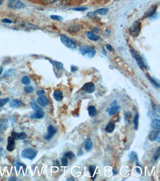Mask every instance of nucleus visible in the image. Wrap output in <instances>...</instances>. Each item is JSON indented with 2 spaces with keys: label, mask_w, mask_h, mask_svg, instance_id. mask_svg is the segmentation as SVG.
Instances as JSON below:
<instances>
[{
  "label": "nucleus",
  "mask_w": 160,
  "mask_h": 181,
  "mask_svg": "<svg viewBox=\"0 0 160 181\" xmlns=\"http://www.w3.org/2000/svg\"><path fill=\"white\" fill-rule=\"evenodd\" d=\"M53 165L54 166H58V167H60V163H59V161H58V160H57L54 161Z\"/></svg>",
  "instance_id": "obj_48"
},
{
  "label": "nucleus",
  "mask_w": 160,
  "mask_h": 181,
  "mask_svg": "<svg viewBox=\"0 0 160 181\" xmlns=\"http://www.w3.org/2000/svg\"><path fill=\"white\" fill-rule=\"evenodd\" d=\"M132 118V114L131 112H128L124 114V119L128 123H130Z\"/></svg>",
  "instance_id": "obj_28"
},
{
  "label": "nucleus",
  "mask_w": 160,
  "mask_h": 181,
  "mask_svg": "<svg viewBox=\"0 0 160 181\" xmlns=\"http://www.w3.org/2000/svg\"><path fill=\"white\" fill-rule=\"evenodd\" d=\"M8 120L6 118H0V132L3 131L7 128Z\"/></svg>",
  "instance_id": "obj_16"
},
{
  "label": "nucleus",
  "mask_w": 160,
  "mask_h": 181,
  "mask_svg": "<svg viewBox=\"0 0 160 181\" xmlns=\"http://www.w3.org/2000/svg\"><path fill=\"white\" fill-rule=\"evenodd\" d=\"M1 93L0 92V96H1Z\"/></svg>",
  "instance_id": "obj_55"
},
{
  "label": "nucleus",
  "mask_w": 160,
  "mask_h": 181,
  "mask_svg": "<svg viewBox=\"0 0 160 181\" xmlns=\"http://www.w3.org/2000/svg\"><path fill=\"white\" fill-rule=\"evenodd\" d=\"M45 115V113L43 112L42 110H39L36 112V113L33 114L31 116V118H37V119H40L42 118Z\"/></svg>",
  "instance_id": "obj_19"
},
{
  "label": "nucleus",
  "mask_w": 160,
  "mask_h": 181,
  "mask_svg": "<svg viewBox=\"0 0 160 181\" xmlns=\"http://www.w3.org/2000/svg\"><path fill=\"white\" fill-rule=\"evenodd\" d=\"M96 165H90V166H89V168H88V171H89L90 174V176H91V177H92V179L93 178V175H94V174H95V170H96Z\"/></svg>",
  "instance_id": "obj_25"
},
{
  "label": "nucleus",
  "mask_w": 160,
  "mask_h": 181,
  "mask_svg": "<svg viewBox=\"0 0 160 181\" xmlns=\"http://www.w3.org/2000/svg\"><path fill=\"white\" fill-rule=\"evenodd\" d=\"M24 90L27 94H31L34 92V88L32 86H26L24 88Z\"/></svg>",
  "instance_id": "obj_35"
},
{
  "label": "nucleus",
  "mask_w": 160,
  "mask_h": 181,
  "mask_svg": "<svg viewBox=\"0 0 160 181\" xmlns=\"http://www.w3.org/2000/svg\"><path fill=\"white\" fill-rule=\"evenodd\" d=\"M38 151L32 148L25 149L22 152L21 156L22 158H27L30 160H34L37 155Z\"/></svg>",
  "instance_id": "obj_3"
},
{
  "label": "nucleus",
  "mask_w": 160,
  "mask_h": 181,
  "mask_svg": "<svg viewBox=\"0 0 160 181\" xmlns=\"http://www.w3.org/2000/svg\"><path fill=\"white\" fill-rule=\"evenodd\" d=\"M151 127L153 129L160 130V121L158 119H155L152 121L151 123Z\"/></svg>",
  "instance_id": "obj_22"
},
{
  "label": "nucleus",
  "mask_w": 160,
  "mask_h": 181,
  "mask_svg": "<svg viewBox=\"0 0 160 181\" xmlns=\"http://www.w3.org/2000/svg\"><path fill=\"white\" fill-rule=\"evenodd\" d=\"M79 51L84 56L88 58H93L96 54L95 50L88 46H82L79 49Z\"/></svg>",
  "instance_id": "obj_1"
},
{
  "label": "nucleus",
  "mask_w": 160,
  "mask_h": 181,
  "mask_svg": "<svg viewBox=\"0 0 160 181\" xmlns=\"http://www.w3.org/2000/svg\"><path fill=\"white\" fill-rule=\"evenodd\" d=\"M95 15V12H89L88 13V17H93Z\"/></svg>",
  "instance_id": "obj_50"
},
{
  "label": "nucleus",
  "mask_w": 160,
  "mask_h": 181,
  "mask_svg": "<svg viewBox=\"0 0 160 181\" xmlns=\"http://www.w3.org/2000/svg\"><path fill=\"white\" fill-rule=\"evenodd\" d=\"M14 166H16L17 169L18 171L19 170V169L20 168V166H23V168H24L25 169H26V166L25 165H24V164H22L21 163L19 162H15Z\"/></svg>",
  "instance_id": "obj_37"
},
{
  "label": "nucleus",
  "mask_w": 160,
  "mask_h": 181,
  "mask_svg": "<svg viewBox=\"0 0 160 181\" xmlns=\"http://www.w3.org/2000/svg\"><path fill=\"white\" fill-rule=\"evenodd\" d=\"M130 159L133 161H136L137 164H138V156L136 152H131V153L129 155Z\"/></svg>",
  "instance_id": "obj_26"
},
{
  "label": "nucleus",
  "mask_w": 160,
  "mask_h": 181,
  "mask_svg": "<svg viewBox=\"0 0 160 181\" xmlns=\"http://www.w3.org/2000/svg\"><path fill=\"white\" fill-rule=\"evenodd\" d=\"M131 51L132 52V56H134V58L136 60V62H137L138 64L139 65V67L141 69L145 68V65L144 64L143 59H142L141 57L140 56V55L134 49L131 50Z\"/></svg>",
  "instance_id": "obj_6"
},
{
  "label": "nucleus",
  "mask_w": 160,
  "mask_h": 181,
  "mask_svg": "<svg viewBox=\"0 0 160 181\" xmlns=\"http://www.w3.org/2000/svg\"><path fill=\"white\" fill-rule=\"evenodd\" d=\"M3 3V0H0V5H1Z\"/></svg>",
  "instance_id": "obj_54"
},
{
  "label": "nucleus",
  "mask_w": 160,
  "mask_h": 181,
  "mask_svg": "<svg viewBox=\"0 0 160 181\" xmlns=\"http://www.w3.org/2000/svg\"><path fill=\"white\" fill-rule=\"evenodd\" d=\"M24 105L23 102L18 99H14L11 101L9 103V106L11 108L17 109L19 108Z\"/></svg>",
  "instance_id": "obj_11"
},
{
  "label": "nucleus",
  "mask_w": 160,
  "mask_h": 181,
  "mask_svg": "<svg viewBox=\"0 0 160 181\" xmlns=\"http://www.w3.org/2000/svg\"><path fill=\"white\" fill-rule=\"evenodd\" d=\"M106 48H107V50H108L109 51L112 52V51H114V49L113 48V47H112V46L110 45V44H106Z\"/></svg>",
  "instance_id": "obj_43"
},
{
  "label": "nucleus",
  "mask_w": 160,
  "mask_h": 181,
  "mask_svg": "<svg viewBox=\"0 0 160 181\" xmlns=\"http://www.w3.org/2000/svg\"><path fill=\"white\" fill-rule=\"evenodd\" d=\"M9 98H6L0 99V108L2 107L3 106H4L6 104L9 102Z\"/></svg>",
  "instance_id": "obj_34"
},
{
  "label": "nucleus",
  "mask_w": 160,
  "mask_h": 181,
  "mask_svg": "<svg viewBox=\"0 0 160 181\" xmlns=\"http://www.w3.org/2000/svg\"><path fill=\"white\" fill-rule=\"evenodd\" d=\"M87 37L88 39L93 41H97L99 39V36L97 35H95L91 31H89L87 33Z\"/></svg>",
  "instance_id": "obj_20"
},
{
  "label": "nucleus",
  "mask_w": 160,
  "mask_h": 181,
  "mask_svg": "<svg viewBox=\"0 0 160 181\" xmlns=\"http://www.w3.org/2000/svg\"><path fill=\"white\" fill-rule=\"evenodd\" d=\"M16 144L15 140L12 137H9L8 139V144H7V150L9 152L13 151L15 149Z\"/></svg>",
  "instance_id": "obj_13"
},
{
  "label": "nucleus",
  "mask_w": 160,
  "mask_h": 181,
  "mask_svg": "<svg viewBox=\"0 0 160 181\" xmlns=\"http://www.w3.org/2000/svg\"><path fill=\"white\" fill-rule=\"evenodd\" d=\"M115 128V125L113 122H110L105 128V131L108 133H111Z\"/></svg>",
  "instance_id": "obj_23"
},
{
  "label": "nucleus",
  "mask_w": 160,
  "mask_h": 181,
  "mask_svg": "<svg viewBox=\"0 0 160 181\" xmlns=\"http://www.w3.org/2000/svg\"><path fill=\"white\" fill-rule=\"evenodd\" d=\"M5 150L3 148H0V158L3 157L4 155L5 154Z\"/></svg>",
  "instance_id": "obj_44"
},
{
  "label": "nucleus",
  "mask_w": 160,
  "mask_h": 181,
  "mask_svg": "<svg viewBox=\"0 0 160 181\" xmlns=\"http://www.w3.org/2000/svg\"><path fill=\"white\" fill-rule=\"evenodd\" d=\"M61 164L63 166H67L68 165V158L66 157H62L61 159Z\"/></svg>",
  "instance_id": "obj_36"
},
{
  "label": "nucleus",
  "mask_w": 160,
  "mask_h": 181,
  "mask_svg": "<svg viewBox=\"0 0 160 181\" xmlns=\"http://www.w3.org/2000/svg\"><path fill=\"white\" fill-rule=\"evenodd\" d=\"M30 105H31V108L36 112L42 110V108L40 107L37 104H36V102H35L34 100H32V101H31Z\"/></svg>",
  "instance_id": "obj_24"
},
{
  "label": "nucleus",
  "mask_w": 160,
  "mask_h": 181,
  "mask_svg": "<svg viewBox=\"0 0 160 181\" xmlns=\"http://www.w3.org/2000/svg\"><path fill=\"white\" fill-rule=\"evenodd\" d=\"M88 114L91 117H94L97 114L96 108L93 105H91L88 108Z\"/></svg>",
  "instance_id": "obj_21"
},
{
  "label": "nucleus",
  "mask_w": 160,
  "mask_h": 181,
  "mask_svg": "<svg viewBox=\"0 0 160 181\" xmlns=\"http://www.w3.org/2000/svg\"><path fill=\"white\" fill-rule=\"evenodd\" d=\"M56 68H57L58 69H61L63 68V65L61 64V63L57 62V64H56Z\"/></svg>",
  "instance_id": "obj_47"
},
{
  "label": "nucleus",
  "mask_w": 160,
  "mask_h": 181,
  "mask_svg": "<svg viewBox=\"0 0 160 181\" xmlns=\"http://www.w3.org/2000/svg\"><path fill=\"white\" fill-rule=\"evenodd\" d=\"M108 9L107 8L99 9L95 11V13L101 15H105L108 12Z\"/></svg>",
  "instance_id": "obj_27"
},
{
  "label": "nucleus",
  "mask_w": 160,
  "mask_h": 181,
  "mask_svg": "<svg viewBox=\"0 0 160 181\" xmlns=\"http://www.w3.org/2000/svg\"><path fill=\"white\" fill-rule=\"evenodd\" d=\"M160 156V147H159L156 152H155L153 156V160L155 161H156L159 158Z\"/></svg>",
  "instance_id": "obj_33"
},
{
  "label": "nucleus",
  "mask_w": 160,
  "mask_h": 181,
  "mask_svg": "<svg viewBox=\"0 0 160 181\" xmlns=\"http://www.w3.org/2000/svg\"><path fill=\"white\" fill-rule=\"evenodd\" d=\"M147 78H148V80L150 81L152 85H153L155 87H157V88L160 87V85H159L153 78H152L151 76H150L149 74H147Z\"/></svg>",
  "instance_id": "obj_29"
},
{
  "label": "nucleus",
  "mask_w": 160,
  "mask_h": 181,
  "mask_svg": "<svg viewBox=\"0 0 160 181\" xmlns=\"http://www.w3.org/2000/svg\"><path fill=\"white\" fill-rule=\"evenodd\" d=\"M3 68L0 66V75H1V73L3 72Z\"/></svg>",
  "instance_id": "obj_52"
},
{
  "label": "nucleus",
  "mask_w": 160,
  "mask_h": 181,
  "mask_svg": "<svg viewBox=\"0 0 160 181\" xmlns=\"http://www.w3.org/2000/svg\"><path fill=\"white\" fill-rule=\"evenodd\" d=\"M72 10L74 11H87V7H77L75 8H72Z\"/></svg>",
  "instance_id": "obj_38"
},
{
  "label": "nucleus",
  "mask_w": 160,
  "mask_h": 181,
  "mask_svg": "<svg viewBox=\"0 0 160 181\" xmlns=\"http://www.w3.org/2000/svg\"><path fill=\"white\" fill-rule=\"evenodd\" d=\"M139 114H136L135 117L134 118V128L135 130H137L138 129L139 126Z\"/></svg>",
  "instance_id": "obj_30"
},
{
  "label": "nucleus",
  "mask_w": 160,
  "mask_h": 181,
  "mask_svg": "<svg viewBox=\"0 0 160 181\" xmlns=\"http://www.w3.org/2000/svg\"><path fill=\"white\" fill-rule=\"evenodd\" d=\"M79 108H77V109H75L74 110L72 111V115L74 117H77L79 115Z\"/></svg>",
  "instance_id": "obj_40"
},
{
  "label": "nucleus",
  "mask_w": 160,
  "mask_h": 181,
  "mask_svg": "<svg viewBox=\"0 0 160 181\" xmlns=\"http://www.w3.org/2000/svg\"><path fill=\"white\" fill-rule=\"evenodd\" d=\"M1 22L3 23H8V24H11L12 22V20H11L9 19H7V18L3 19V20H1Z\"/></svg>",
  "instance_id": "obj_42"
},
{
  "label": "nucleus",
  "mask_w": 160,
  "mask_h": 181,
  "mask_svg": "<svg viewBox=\"0 0 160 181\" xmlns=\"http://www.w3.org/2000/svg\"><path fill=\"white\" fill-rule=\"evenodd\" d=\"M119 109H120V106L117 104L116 101H114L112 104H111L110 108L108 110V113L110 115H114L118 112Z\"/></svg>",
  "instance_id": "obj_8"
},
{
  "label": "nucleus",
  "mask_w": 160,
  "mask_h": 181,
  "mask_svg": "<svg viewBox=\"0 0 160 181\" xmlns=\"http://www.w3.org/2000/svg\"><path fill=\"white\" fill-rule=\"evenodd\" d=\"M149 139L152 142L156 141L159 143L160 142V132L157 130L152 131L149 136Z\"/></svg>",
  "instance_id": "obj_9"
},
{
  "label": "nucleus",
  "mask_w": 160,
  "mask_h": 181,
  "mask_svg": "<svg viewBox=\"0 0 160 181\" xmlns=\"http://www.w3.org/2000/svg\"><path fill=\"white\" fill-rule=\"evenodd\" d=\"M22 83L24 84V85H29L30 83V79L29 77L27 76H24L22 78Z\"/></svg>",
  "instance_id": "obj_31"
},
{
  "label": "nucleus",
  "mask_w": 160,
  "mask_h": 181,
  "mask_svg": "<svg viewBox=\"0 0 160 181\" xmlns=\"http://www.w3.org/2000/svg\"><path fill=\"white\" fill-rule=\"evenodd\" d=\"M37 102L39 105H40V106H42L43 107H44L48 104V101L47 97L43 95L39 96L37 101Z\"/></svg>",
  "instance_id": "obj_14"
},
{
  "label": "nucleus",
  "mask_w": 160,
  "mask_h": 181,
  "mask_svg": "<svg viewBox=\"0 0 160 181\" xmlns=\"http://www.w3.org/2000/svg\"><path fill=\"white\" fill-rule=\"evenodd\" d=\"M113 171L114 174V175H116V174H117L118 173V172H117V171H116V170L115 171V170H113Z\"/></svg>",
  "instance_id": "obj_53"
},
{
  "label": "nucleus",
  "mask_w": 160,
  "mask_h": 181,
  "mask_svg": "<svg viewBox=\"0 0 160 181\" xmlns=\"http://www.w3.org/2000/svg\"><path fill=\"white\" fill-rule=\"evenodd\" d=\"M53 97L56 101L59 102L61 101L63 99V94L61 91L59 90H56L54 93Z\"/></svg>",
  "instance_id": "obj_17"
},
{
  "label": "nucleus",
  "mask_w": 160,
  "mask_h": 181,
  "mask_svg": "<svg viewBox=\"0 0 160 181\" xmlns=\"http://www.w3.org/2000/svg\"><path fill=\"white\" fill-rule=\"evenodd\" d=\"M82 26L81 25L74 24L69 26L68 28V30L71 32L76 33L79 32L82 29Z\"/></svg>",
  "instance_id": "obj_15"
},
{
  "label": "nucleus",
  "mask_w": 160,
  "mask_h": 181,
  "mask_svg": "<svg viewBox=\"0 0 160 181\" xmlns=\"http://www.w3.org/2000/svg\"><path fill=\"white\" fill-rule=\"evenodd\" d=\"M58 0H41V1L45 4H51L53 3H56Z\"/></svg>",
  "instance_id": "obj_41"
},
{
  "label": "nucleus",
  "mask_w": 160,
  "mask_h": 181,
  "mask_svg": "<svg viewBox=\"0 0 160 181\" xmlns=\"http://www.w3.org/2000/svg\"><path fill=\"white\" fill-rule=\"evenodd\" d=\"M45 91H44V90H39V91H38L37 92V95L38 96H41V95H43V94H45Z\"/></svg>",
  "instance_id": "obj_45"
},
{
  "label": "nucleus",
  "mask_w": 160,
  "mask_h": 181,
  "mask_svg": "<svg viewBox=\"0 0 160 181\" xmlns=\"http://www.w3.org/2000/svg\"><path fill=\"white\" fill-rule=\"evenodd\" d=\"M83 154V150H82V149L81 148H79V149L78 150V151H77V156L80 157V156H81Z\"/></svg>",
  "instance_id": "obj_46"
},
{
  "label": "nucleus",
  "mask_w": 160,
  "mask_h": 181,
  "mask_svg": "<svg viewBox=\"0 0 160 181\" xmlns=\"http://www.w3.org/2000/svg\"><path fill=\"white\" fill-rule=\"evenodd\" d=\"M77 67H76L75 66H71V71L72 72H74L75 71H77Z\"/></svg>",
  "instance_id": "obj_49"
},
{
  "label": "nucleus",
  "mask_w": 160,
  "mask_h": 181,
  "mask_svg": "<svg viewBox=\"0 0 160 181\" xmlns=\"http://www.w3.org/2000/svg\"><path fill=\"white\" fill-rule=\"evenodd\" d=\"M50 17L51 19H54V20L60 21V20L63 19V17H61V16H58V15H52Z\"/></svg>",
  "instance_id": "obj_39"
},
{
  "label": "nucleus",
  "mask_w": 160,
  "mask_h": 181,
  "mask_svg": "<svg viewBox=\"0 0 160 181\" xmlns=\"http://www.w3.org/2000/svg\"><path fill=\"white\" fill-rule=\"evenodd\" d=\"M9 181H16L17 178L16 177H11L9 179Z\"/></svg>",
  "instance_id": "obj_51"
},
{
  "label": "nucleus",
  "mask_w": 160,
  "mask_h": 181,
  "mask_svg": "<svg viewBox=\"0 0 160 181\" xmlns=\"http://www.w3.org/2000/svg\"><path fill=\"white\" fill-rule=\"evenodd\" d=\"M11 136L14 140H21L26 138L27 134L24 132L18 133L13 131L11 133Z\"/></svg>",
  "instance_id": "obj_10"
},
{
  "label": "nucleus",
  "mask_w": 160,
  "mask_h": 181,
  "mask_svg": "<svg viewBox=\"0 0 160 181\" xmlns=\"http://www.w3.org/2000/svg\"><path fill=\"white\" fill-rule=\"evenodd\" d=\"M93 144L92 140L90 138H88L86 140L85 145V150L87 152H89L92 149Z\"/></svg>",
  "instance_id": "obj_18"
},
{
  "label": "nucleus",
  "mask_w": 160,
  "mask_h": 181,
  "mask_svg": "<svg viewBox=\"0 0 160 181\" xmlns=\"http://www.w3.org/2000/svg\"><path fill=\"white\" fill-rule=\"evenodd\" d=\"M60 39L61 43L68 48L75 49L77 47V45L75 42H74L72 40L65 35H61L60 36Z\"/></svg>",
  "instance_id": "obj_4"
},
{
  "label": "nucleus",
  "mask_w": 160,
  "mask_h": 181,
  "mask_svg": "<svg viewBox=\"0 0 160 181\" xmlns=\"http://www.w3.org/2000/svg\"><path fill=\"white\" fill-rule=\"evenodd\" d=\"M64 156L71 160H73L75 158V154L72 152H68L67 153H66Z\"/></svg>",
  "instance_id": "obj_32"
},
{
  "label": "nucleus",
  "mask_w": 160,
  "mask_h": 181,
  "mask_svg": "<svg viewBox=\"0 0 160 181\" xmlns=\"http://www.w3.org/2000/svg\"><path fill=\"white\" fill-rule=\"evenodd\" d=\"M8 5L13 9H22L25 8V4L20 0H9Z\"/></svg>",
  "instance_id": "obj_5"
},
{
  "label": "nucleus",
  "mask_w": 160,
  "mask_h": 181,
  "mask_svg": "<svg viewBox=\"0 0 160 181\" xmlns=\"http://www.w3.org/2000/svg\"><path fill=\"white\" fill-rule=\"evenodd\" d=\"M48 134L45 137V138L47 140H50L51 138L54 136L56 133V129H55V128L52 125H50V126H48Z\"/></svg>",
  "instance_id": "obj_12"
},
{
  "label": "nucleus",
  "mask_w": 160,
  "mask_h": 181,
  "mask_svg": "<svg viewBox=\"0 0 160 181\" xmlns=\"http://www.w3.org/2000/svg\"><path fill=\"white\" fill-rule=\"evenodd\" d=\"M81 90L88 94H91L95 90V86L92 82H89L84 85L81 88Z\"/></svg>",
  "instance_id": "obj_7"
},
{
  "label": "nucleus",
  "mask_w": 160,
  "mask_h": 181,
  "mask_svg": "<svg viewBox=\"0 0 160 181\" xmlns=\"http://www.w3.org/2000/svg\"><path fill=\"white\" fill-rule=\"evenodd\" d=\"M141 28V23L140 22L135 21L130 28L129 34L132 37L136 38L140 34Z\"/></svg>",
  "instance_id": "obj_2"
}]
</instances>
